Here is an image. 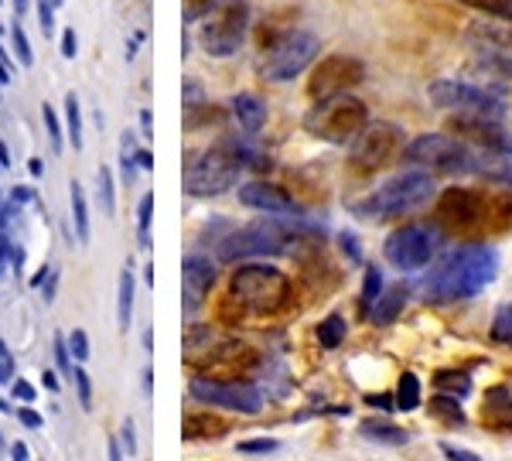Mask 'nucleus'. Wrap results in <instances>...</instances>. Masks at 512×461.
I'll return each instance as SVG.
<instances>
[{"mask_svg":"<svg viewBox=\"0 0 512 461\" xmlns=\"http://www.w3.org/2000/svg\"><path fill=\"white\" fill-rule=\"evenodd\" d=\"M499 274V253L489 243H461L444 253L424 277L420 291L431 304H454L482 294Z\"/></svg>","mask_w":512,"mask_h":461,"instance_id":"f257e3e1","label":"nucleus"},{"mask_svg":"<svg viewBox=\"0 0 512 461\" xmlns=\"http://www.w3.org/2000/svg\"><path fill=\"white\" fill-rule=\"evenodd\" d=\"M437 185H434V175L427 171H403V175H393L386 178L383 185L373 188L362 202H355V216L369 219V222H386V219H396V216H407V212L420 209L434 199Z\"/></svg>","mask_w":512,"mask_h":461,"instance_id":"f03ea898","label":"nucleus"},{"mask_svg":"<svg viewBox=\"0 0 512 461\" xmlns=\"http://www.w3.org/2000/svg\"><path fill=\"white\" fill-rule=\"evenodd\" d=\"M246 164V151L233 141H222L202 151H192L185 158V192L195 199L222 195L239 181V171Z\"/></svg>","mask_w":512,"mask_h":461,"instance_id":"7ed1b4c3","label":"nucleus"},{"mask_svg":"<svg viewBox=\"0 0 512 461\" xmlns=\"http://www.w3.org/2000/svg\"><path fill=\"white\" fill-rule=\"evenodd\" d=\"M229 301L250 315H277L291 304V281L270 263H243L229 277Z\"/></svg>","mask_w":512,"mask_h":461,"instance_id":"20e7f679","label":"nucleus"},{"mask_svg":"<svg viewBox=\"0 0 512 461\" xmlns=\"http://www.w3.org/2000/svg\"><path fill=\"white\" fill-rule=\"evenodd\" d=\"M318 55H321L318 35L301 31V28H287V31H280V35L263 38L256 69H260V76L267 82H291L301 76L304 69H311Z\"/></svg>","mask_w":512,"mask_h":461,"instance_id":"39448f33","label":"nucleus"},{"mask_svg":"<svg viewBox=\"0 0 512 461\" xmlns=\"http://www.w3.org/2000/svg\"><path fill=\"white\" fill-rule=\"evenodd\" d=\"M403 164L427 175H475L478 154L461 137L451 134H420L403 147Z\"/></svg>","mask_w":512,"mask_h":461,"instance_id":"423d86ee","label":"nucleus"},{"mask_svg":"<svg viewBox=\"0 0 512 461\" xmlns=\"http://www.w3.org/2000/svg\"><path fill=\"white\" fill-rule=\"evenodd\" d=\"M246 31H250V7H246V0H216L202 14L198 45L212 59H229V55L239 52Z\"/></svg>","mask_w":512,"mask_h":461,"instance_id":"0eeeda50","label":"nucleus"},{"mask_svg":"<svg viewBox=\"0 0 512 461\" xmlns=\"http://www.w3.org/2000/svg\"><path fill=\"white\" fill-rule=\"evenodd\" d=\"M369 123V110L355 96H332V100H318L304 117V130L325 144H352L359 130Z\"/></svg>","mask_w":512,"mask_h":461,"instance_id":"6e6552de","label":"nucleus"},{"mask_svg":"<svg viewBox=\"0 0 512 461\" xmlns=\"http://www.w3.org/2000/svg\"><path fill=\"white\" fill-rule=\"evenodd\" d=\"M444 233L434 222H410V226H400L386 236L383 243V257L390 267L396 270H424L427 263H434V257L441 253Z\"/></svg>","mask_w":512,"mask_h":461,"instance_id":"1a4fd4ad","label":"nucleus"},{"mask_svg":"<svg viewBox=\"0 0 512 461\" xmlns=\"http://www.w3.org/2000/svg\"><path fill=\"white\" fill-rule=\"evenodd\" d=\"M427 100L437 110H451L454 117H485V120H502L506 117V100L478 89L468 79H437L427 86Z\"/></svg>","mask_w":512,"mask_h":461,"instance_id":"9d476101","label":"nucleus"},{"mask_svg":"<svg viewBox=\"0 0 512 461\" xmlns=\"http://www.w3.org/2000/svg\"><path fill=\"white\" fill-rule=\"evenodd\" d=\"M294 243L291 229L277 226V222H253V226L239 229V233L226 236L219 246V260L236 263V260H250V257H274V253H287Z\"/></svg>","mask_w":512,"mask_h":461,"instance_id":"9b49d317","label":"nucleus"},{"mask_svg":"<svg viewBox=\"0 0 512 461\" xmlns=\"http://www.w3.org/2000/svg\"><path fill=\"white\" fill-rule=\"evenodd\" d=\"M403 147H407V141H403V130L396 123H366L352 141V164L359 171H379L400 158Z\"/></svg>","mask_w":512,"mask_h":461,"instance_id":"f8f14e48","label":"nucleus"},{"mask_svg":"<svg viewBox=\"0 0 512 461\" xmlns=\"http://www.w3.org/2000/svg\"><path fill=\"white\" fill-rule=\"evenodd\" d=\"M188 393H192V400H198L202 407H222V410H236V414H260L263 410L260 393H256L250 383H239V380H219V376L198 373L195 380L188 383Z\"/></svg>","mask_w":512,"mask_h":461,"instance_id":"ddd939ff","label":"nucleus"},{"mask_svg":"<svg viewBox=\"0 0 512 461\" xmlns=\"http://www.w3.org/2000/svg\"><path fill=\"white\" fill-rule=\"evenodd\" d=\"M366 79V65L352 55H325L308 79L311 100H332V96H345Z\"/></svg>","mask_w":512,"mask_h":461,"instance_id":"4468645a","label":"nucleus"},{"mask_svg":"<svg viewBox=\"0 0 512 461\" xmlns=\"http://www.w3.org/2000/svg\"><path fill=\"white\" fill-rule=\"evenodd\" d=\"M468 45L475 48V55L492 59L499 65L512 69V21L502 18H482L468 28Z\"/></svg>","mask_w":512,"mask_h":461,"instance_id":"2eb2a0df","label":"nucleus"},{"mask_svg":"<svg viewBox=\"0 0 512 461\" xmlns=\"http://www.w3.org/2000/svg\"><path fill=\"white\" fill-rule=\"evenodd\" d=\"M448 127L461 137L465 144H475L478 151L489 154H512V134L502 127V120H485V117H454Z\"/></svg>","mask_w":512,"mask_h":461,"instance_id":"dca6fc26","label":"nucleus"},{"mask_svg":"<svg viewBox=\"0 0 512 461\" xmlns=\"http://www.w3.org/2000/svg\"><path fill=\"white\" fill-rule=\"evenodd\" d=\"M437 219L451 229H472L485 219V199L472 188H448L437 202Z\"/></svg>","mask_w":512,"mask_h":461,"instance_id":"f3484780","label":"nucleus"},{"mask_svg":"<svg viewBox=\"0 0 512 461\" xmlns=\"http://www.w3.org/2000/svg\"><path fill=\"white\" fill-rule=\"evenodd\" d=\"M212 287H216V263L205 257H185V263H181V304H185L188 315L202 308Z\"/></svg>","mask_w":512,"mask_h":461,"instance_id":"a211bd4d","label":"nucleus"},{"mask_svg":"<svg viewBox=\"0 0 512 461\" xmlns=\"http://www.w3.org/2000/svg\"><path fill=\"white\" fill-rule=\"evenodd\" d=\"M239 202L246 209L267 212V216H297L301 212V205L280 185H270V181H246V185H239Z\"/></svg>","mask_w":512,"mask_h":461,"instance_id":"6ab92c4d","label":"nucleus"},{"mask_svg":"<svg viewBox=\"0 0 512 461\" xmlns=\"http://www.w3.org/2000/svg\"><path fill=\"white\" fill-rule=\"evenodd\" d=\"M468 82H475L478 89H485V93H492V96H499V100H506V93H509V86L512 82L506 79L509 76V69L506 65H499V62H492V59H478L468 65Z\"/></svg>","mask_w":512,"mask_h":461,"instance_id":"aec40b11","label":"nucleus"},{"mask_svg":"<svg viewBox=\"0 0 512 461\" xmlns=\"http://www.w3.org/2000/svg\"><path fill=\"white\" fill-rule=\"evenodd\" d=\"M407 301H410V287L407 284H393L390 291H383L376 298L373 311H369V318H373L376 325H393V321L403 315Z\"/></svg>","mask_w":512,"mask_h":461,"instance_id":"412c9836","label":"nucleus"},{"mask_svg":"<svg viewBox=\"0 0 512 461\" xmlns=\"http://www.w3.org/2000/svg\"><path fill=\"white\" fill-rule=\"evenodd\" d=\"M233 117L246 134H260L263 123H267V103L253 93H239L233 100Z\"/></svg>","mask_w":512,"mask_h":461,"instance_id":"4be33fe9","label":"nucleus"},{"mask_svg":"<svg viewBox=\"0 0 512 461\" xmlns=\"http://www.w3.org/2000/svg\"><path fill=\"white\" fill-rule=\"evenodd\" d=\"M482 417L495 427V431H512V393L506 386H495V390L485 393Z\"/></svg>","mask_w":512,"mask_h":461,"instance_id":"5701e85b","label":"nucleus"},{"mask_svg":"<svg viewBox=\"0 0 512 461\" xmlns=\"http://www.w3.org/2000/svg\"><path fill=\"white\" fill-rule=\"evenodd\" d=\"M478 164L475 175H485L489 181H499V185L512 188V154H489V151H475Z\"/></svg>","mask_w":512,"mask_h":461,"instance_id":"b1692460","label":"nucleus"},{"mask_svg":"<svg viewBox=\"0 0 512 461\" xmlns=\"http://www.w3.org/2000/svg\"><path fill=\"white\" fill-rule=\"evenodd\" d=\"M362 438L376 441V444H393V448H400V444L410 441V434L403 431V427H396L390 421H362Z\"/></svg>","mask_w":512,"mask_h":461,"instance_id":"393cba45","label":"nucleus"},{"mask_svg":"<svg viewBox=\"0 0 512 461\" xmlns=\"http://www.w3.org/2000/svg\"><path fill=\"white\" fill-rule=\"evenodd\" d=\"M434 386L441 393H448V397H468L472 393V376L468 373H458V369H441V373H434Z\"/></svg>","mask_w":512,"mask_h":461,"instance_id":"a878e982","label":"nucleus"},{"mask_svg":"<svg viewBox=\"0 0 512 461\" xmlns=\"http://www.w3.org/2000/svg\"><path fill=\"white\" fill-rule=\"evenodd\" d=\"M431 417H437V421H444L451 427H465V410H461V400L448 397V393H437V397L431 400Z\"/></svg>","mask_w":512,"mask_h":461,"instance_id":"bb28decb","label":"nucleus"},{"mask_svg":"<svg viewBox=\"0 0 512 461\" xmlns=\"http://www.w3.org/2000/svg\"><path fill=\"white\" fill-rule=\"evenodd\" d=\"M117 315H120V332H127L130 318H134V270H130V267H123V274H120Z\"/></svg>","mask_w":512,"mask_h":461,"instance_id":"cd10ccee","label":"nucleus"},{"mask_svg":"<svg viewBox=\"0 0 512 461\" xmlns=\"http://www.w3.org/2000/svg\"><path fill=\"white\" fill-rule=\"evenodd\" d=\"M396 410H417L420 407V380L417 373H403L400 383H396Z\"/></svg>","mask_w":512,"mask_h":461,"instance_id":"c85d7f7f","label":"nucleus"},{"mask_svg":"<svg viewBox=\"0 0 512 461\" xmlns=\"http://www.w3.org/2000/svg\"><path fill=\"white\" fill-rule=\"evenodd\" d=\"M345 318L342 315H328L325 321L318 325V342H321V349H338L345 339Z\"/></svg>","mask_w":512,"mask_h":461,"instance_id":"c756f323","label":"nucleus"},{"mask_svg":"<svg viewBox=\"0 0 512 461\" xmlns=\"http://www.w3.org/2000/svg\"><path fill=\"white\" fill-rule=\"evenodd\" d=\"M379 294H383V274H379V267H366V277H362V298H359L366 315L373 311Z\"/></svg>","mask_w":512,"mask_h":461,"instance_id":"7c9ffc66","label":"nucleus"},{"mask_svg":"<svg viewBox=\"0 0 512 461\" xmlns=\"http://www.w3.org/2000/svg\"><path fill=\"white\" fill-rule=\"evenodd\" d=\"M458 4L472 7V11L485 14V18H502V21H512V0H458Z\"/></svg>","mask_w":512,"mask_h":461,"instance_id":"2f4dec72","label":"nucleus"},{"mask_svg":"<svg viewBox=\"0 0 512 461\" xmlns=\"http://www.w3.org/2000/svg\"><path fill=\"white\" fill-rule=\"evenodd\" d=\"M72 216H76V229L79 240H89V209H86V192H82L79 181H72Z\"/></svg>","mask_w":512,"mask_h":461,"instance_id":"473e14b6","label":"nucleus"},{"mask_svg":"<svg viewBox=\"0 0 512 461\" xmlns=\"http://www.w3.org/2000/svg\"><path fill=\"white\" fill-rule=\"evenodd\" d=\"M209 434H222V424L216 417H202V414H188L185 417V438H209Z\"/></svg>","mask_w":512,"mask_h":461,"instance_id":"72a5a7b5","label":"nucleus"},{"mask_svg":"<svg viewBox=\"0 0 512 461\" xmlns=\"http://www.w3.org/2000/svg\"><path fill=\"white\" fill-rule=\"evenodd\" d=\"M492 339L499 345H509L512 349V304L495 311V321H492Z\"/></svg>","mask_w":512,"mask_h":461,"instance_id":"f704fd0d","label":"nucleus"},{"mask_svg":"<svg viewBox=\"0 0 512 461\" xmlns=\"http://www.w3.org/2000/svg\"><path fill=\"white\" fill-rule=\"evenodd\" d=\"M151 216H154V195H144L137 205V229H140V246H151Z\"/></svg>","mask_w":512,"mask_h":461,"instance_id":"c9c22d12","label":"nucleus"},{"mask_svg":"<svg viewBox=\"0 0 512 461\" xmlns=\"http://www.w3.org/2000/svg\"><path fill=\"white\" fill-rule=\"evenodd\" d=\"M65 117H69V141L76 144V151L82 147V113L76 96H65Z\"/></svg>","mask_w":512,"mask_h":461,"instance_id":"e433bc0d","label":"nucleus"},{"mask_svg":"<svg viewBox=\"0 0 512 461\" xmlns=\"http://www.w3.org/2000/svg\"><path fill=\"white\" fill-rule=\"evenodd\" d=\"M280 441L277 438H253V441H239V455H270L277 451Z\"/></svg>","mask_w":512,"mask_h":461,"instance_id":"4c0bfd02","label":"nucleus"},{"mask_svg":"<svg viewBox=\"0 0 512 461\" xmlns=\"http://www.w3.org/2000/svg\"><path fill=\"white\" fill-rule=\"evenodd\" d=\"M72 376H76V386H79V403L82 410H93V383H89L86 369H82V362L76 369H72Z\"/></svg>","mask_w":512,"mask_h":461,"instance_id":"58836bf2","label":"nucleus"},{"mask_svg":"<svg viewBox=\"0 0 512 461\" xmlns=\"http://www.w3.org/2000/svg\"><path fill=\"white\" fill-rule=\"evenodd\" d=\"M99 192H103V202H106V212H117V195H113V171L103 168L99 171Z\"/></svg>","mask_w":512,"mask_h":461,"instance_id":"ea45409f","label":"nucleus"},{"mask_svg":"<svg viewBox=\"0 0 512 461\" xmlns=\"http://www.w3.org/2000/svg\"><path fill=\"white\" fill-rule=\"evenodd\" d=\"M69 349H72V356H76V362L89 359V335L82 332V328H76V332L69 335Z\"/></svg>","mask_w":512,"mask_h":461,"instance_id":"a19ab883","label":"nucleus"},{"mask_svg":"<svg viewBox=\"0 0 512 461\" xmlns=\"http://www.w3.org/2000/svg\"><path fill=\"white\" fill-rule=\"evenodd\" d=\"M441 451H444V458H448V461H482V458L475 455V451L454 448V444H448V441H441Z\"/></svg>","mask_w":512,"mask_h":461,"instance_id":"79ce46f5","label":"nucleus"},{"mask_svg":"<svg viewBox=\"0 0 512 461\" xmlns=\"http://www.w3.org/2000/svg\"><path fill=\"white\" fill-rule=\"evenodd\" d=\"M120 441H123V451H127L130 458H137V434H134V421H123Z\"/></svg>","mask_w":512,"mask_h":461,"instance_id":"37998d69","label":"nucleus"},{"mask_svg":"<svg viewBox=\"0 0 512 461\" xmlns=\"http://www.w3.org/2000/svg\"><path fill=\"white\" fill-rule=\"evenodd\" d=\"M14 380V359L7 352V345L0 342V383H11Z\"/></svg>","mask_w":512,"mask_h":461,"instance_id":"c03bdc74","label":"nucleus"},{"mask_svg":"<svg viewBox=\"0 0 512 461\" xmlns=\"http://www.w3.org/2000/svg\"><path fill=\"white\" fill-rule=\"evenodd\" d=\"M216 4V0H185V7H188V18H202L209 7Z\"/></svg>","mask_w":512,"mask_h":461,"instance_id":"a18cd8bd","label":"nucleus"},{"mask_svg":"<svg viewBox=\"0 0 512 461\" xmlns=\"http://www.w3.org/2000/svg\"><path fill=\"white\" fill-rule=\"evenodd\" d=\"M41 117H45L48 130H52V141H55V147H62V134H59V120H55V113H52V110H48V106H45V113H41Z\"/></svg>","mask_w":512,"mask_h":461,"instance_id":"49530a36","label":"nucleus"},{"mask_svg":"<svg viewBox=\"0 0 512 461\" xmlns=\"http://www.w3.org/2000/svg\"><path fill=\"white\" fill-rule=\"evenodd\" d=\"M18 417H21V424H24V427H31V431H38V427H41V417L35 414V410L21 407V410H18Z\"/></svg>","mask_w":512,"mask_h":461,"instance_id":"de8ad7c7","label":"nucleus"},{"mask_svg":"<svg viewBox=\"0 0 512 461\" xmlns=\"http://www.w3.org/2000/svg\"><path fill=\"white\" fill-rule=\"evenodd\" d=\"M14 397H18V400H24V403H31V400H35V386H31V383H14Z\"/></svg>","mask_w":512,"mask_h":461,"instance_id":"09e8293b","label":"nucleus"},{"mask_svg":"<svg viewBox=\"0 0 512 461\" xmlns=\"http://www.w3.org/2000/svg\"><path fill=\"white\" fill-rule=\"evenodd\" d=\"M62 55L65 59H76V35H72V31L62 35Z\"/></svg>","mask_w":512,"mask_h":461,"instance_id":"8fccbe9b","label":"nucleus"},{"mask_svg":"<svg viewBox=\"0 0 512 461\" xmlns=\"http://www.w3.org/2000/svg\"><path fill=\"white\" fill-rule=\"evenodd\" d=\"M55 356H59V366H62V369H69V345H65L62 335L55 339Z\"/></svg>","mask_w":512,"mask_h":461,"instance_id":"3c124183","label":"nucleus"},{"mask_svg":"<svg viewBox=\"0 0 512 461\" xmlns=\"http://www.w3.org/2000/svg\"><path fill=\"white\" fill-rule=\"evenodd\" d=\"M393 397H386V393H373V397H366L369 407H383V410H393L396 403H390Z\"/></svg>","mask_w":512,"mask_h":461,"instance_id":"603ef678","label":"nucleus"},{"mask_svg":"<svg viewBox=\"0 0 512 461\" xmlns=\"http://www.w3.org/2000/svg\"><path fill=\"white\" fill-rule=\"evenodd\" d=\"M342 250L349 253L352 260H359V243H355V236H349V233H342Z\"/></svg>","mask_w":512,"mask_h":461,"instance_id":"864d4df0","label":"nucleus"},{"mask_svg":"<svg viewBox=\"0 0 512 461\" xmlns=\"http://www.w3.org/2000/svg\"><path fill=\"white\" fill-rule=\"evenodd\" d=\"M14 45H18V52H21V62H24V65H31V52H28V38H24V35H21V31H18V35H14Z\"/></svg>","mask_w":512,"mask_h":461,"instance_id":"5fc2aeb1","label":"nucleus"},{"mask_svg":"<svg viewBox=\"0 0 512 461\" xmlns=\"http://www.w3.org/2000/svg\"><path fill=\"white\" fill-rule=\"evenodd\" d=\"M41 383H45V386H48V390H52V393L59 390V376H55L52 369H45V373H41Z\"/></svg>","mask_w":512,"mask_h":461,"instance_id":"6e6d98bb","label":"nucleus"},{"mask_svg":"<svg viewBox=\"0 0 512 461\" xmlns=\"http://www.w3.org/2000/svg\"><path fill=\"white\" fill-rule=\"evenodd\" d=\"M11 458L14 461H31V455H28V448H24V444L18 441V444H11Z\"/></svg>","mask_w":512,"mask_h":461,"instance_id":"4d7b16f0","label":"nucleus"},{"mask_svg":"<svg viewBox=\"0 0 512 461\" xmlns=\"http://www.w3.org/2000/svg\"><path fill=\"white\" fill-rule=\"evenodd\" d=\"M110 461H123V451L117 441H110Z\"/></svg>","mask_w":512,"mask_h":461,"instance_id":"13d9d810","label":"nucleus"},{"mask_svg":"<svg viewBox=\"0 0 512 461\" xmlns=\"http://www.w3.org/2000/svg\"><path fill=\"white\" fill-rule=\"evenodd\" d=\"M137 161H140V168H151V164H154V161H151V154H147V151H140V154H137Z\"/></svg>","mask_w":512,"mask_h":461,"instance_id":"bf43d9fd","label":"nucleus"},{"mask_svg":"<svg viewBox=\"0 0 512 461\" xmlns=\"http://www.w3.org/2000/svg\"><path fill=\"white\" fill-rule=\"evenodd\" d=\"M151 386H154V376H151V369H144V390L151 393Z\"/></svg>","mask_w":512,"mask_h":461,"instance_id":"052dcab7","label":"nucleus"},{"mask_svg":"<svg viewBox=\"0 0 512 461\" xmlns=\"http://www.w3.org/2000/svg\"><path fill=\"white\" fill-rule=\"evenodd\" d=\"M0 410H7V403H4V400H0Z\"/></svg>","mask_w":512,"mask_h":461,"instance_id":"680f3d73","label":"nucleus"}]
</instances>
